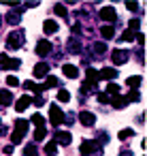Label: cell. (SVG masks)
<instances>
[{"label":"cell","instance_id":"6da1fadb","mask_svg":"<svg viewBox=\"0 0 147 156\" xmlns=\"http://www.w3.org/2000/svg\"><path fill=\"white\" fill-rule=\"evenodd\" d=\"M49 122H51L53 126H58V124H62V122H64V113H62V109H60L56 103H51V105H49Z\"/></svg>","mask_w":147,"mask_h":156},{"label":"cell","instance_id":"7a4b0ae2","mask_svg":"<svg viewBox=\"0 0 147 156\" xmlns=\"http://www.w3.org/2000/svg\"><path fill=\"white\" fill-rule=\"evenodd\" d=\"M22 66V60L17 58H7L5 54H0V69H7V71H17Z\"/></svg>","mask_w":147,"mask_h":156},{"label":"cell","instance_id":"3957f363","mask_svg":"<svg viewBox=\"0 0 147 156\" xmlns=\"http://www.w3.org/2000/svg\"><path fill=\"white\" fill-rule=\"evenodd\" d=\"M24 45V32H13V34H9V39H7V47L9 49H19Z\"/></svg>","mask_w":147,"mask_h":156},{"label":"cell","instance_id":"277c9868","mask_svg":"<svg viewBox=\"0 0 147 156\" xmlns=\"http://www.w3.org/2000/svg\"><path fill=\"white\" fill-rule=\"evenodd\" d=\"M53 141L58 145H68L73 141V133H68V130H56L53 133Z\"/></svg>","mask_w":147,"mask_h":156},{"label":"cell","instance_id":"5b68a950","mask_svg":"<svg viewBox=\"0 0 147 156\" xmlns=\"http://www.w3.org/2000/svg\"><path fill=\"white\" fill-rule=\"evenodd\" d=\"M115 77H117V69H113V66H104L98 71V81H111Z\"/></svg>","mask_w":147,"mask_h":156},{"label":"cell","instance_id":"8992f818","mask_svg":"<svg viewBox=\"0 0 147 156\" xmlns=\"http://www.w3.org/2000/svg\"><path fill=\"white\" fill-rule=\"evenodd\" d=\"M128 58H130V56H128L126 49H115V51L111 54V60H113V64H117V66H119V64H126Z\"/></svg>","mask_w":147,"mask_h":156},{"label":"cell","instance_id":"52a82bcc","mask_svg":"<svg viewBox=\"0 0 147 156\" xmlns=\"http://www.w3.org/2000/svg\"><path fill=\"white\" fill-rule=\"evenodd\" d=\"M100 17L104 20V22H109V26L117 20V13H115V9L113 7H104V9H100Z\"/></svg>","mask_w":147,"mask_h":156},{"label":"cell","instance_id":"ba28073f","mask_svg":"<svg viewBox=\"0 0 147 156\" xmlns=\"http://www.w3.org/2000/svg\"><path fill=\"white\" fill-rule=\"evenodd\" d=\"M79 122H81L83 126H94V124H96V115H94L92 111H87V109H85V111H81V113H79Z\"/></svg>","mask_w":147,"mask_h":156},{"label":"cell","instance_id":"9c48e42d","mask_svg":"<svg viewBox=\"0 0 147 156\" xmlns=\"http://www.w3.org/2000/svg\"><path fill=\"white\" fill-rule=\"evenodd\" d=\"M98 150H100V145H98L96 141H83V143H81V156L94 154V152H98Z\"/></svg>","mask_w":147,"mask_h":156},{"label":"cell","instance_id":"30bf717a","mask_svg":"<svg viewBox=\"0 0 147 156\" xmlns=\"http://www.w3.org/2000/svg\"><path fill=\"white\" fill-rule=\"evenodd\" d=\"M58 30H60V26H58L56 20H45V22H43V32H45V34H56Z\"/></svg>","mask_w":147,"mask_h":156},{"label":"cell","instance_id":"8fae6325","mask_svg":"<svg viewBox=\"0 0 147 156\" xmlns=\"http://www.w3.org/2000/svg\"><path fill=\"white\" fill-rule=\"evenodd\" d=\"M30 105H32V96H28V94H24L22 98H17V101H15V109H17L19 113H22L24 109H28Z\"/></svg>","mask_w":147,"mask_h":156},{"label":"cell","instance_id":"7c38bea8","mask_svg":"<svg viewBox=\"0 0 147 156\" xmlns=\"http://www.w3.org/2000/svg\"><path fill=\"white\" fill-rule=\"evenodd\" d=\"M49 51H51V43H49L47 39H43V41L36 43V54H39V56H47Z\"/></svg>","mask_w":147,"mask_h":156},{"label":"cell","instance_id":"4fadbf2b","mask_svg":"<svg viewBox=\"0 0 147 156\" xmlns=\"http://www.w3.org/2000/svg\"><path fill=\"white\" fill-rule=\"evenodd\" d=\"M62 71H64V75H66L68 79H77V77H79V69H77L75 64H64Z\"/></svg>","mask_w":147,"mask_h":156},{"label":"cell","instance_id":"5bb4252c","mask_svg":"<svg viewBox=\"0 0 147 156\" xmlns=\"http://www.w3.org/2000/svg\"><path fill=\"white\" fill-rule=\"evenodd\" d=\"M34 77H47L49 75V64H45V62H41V64H36L34 66Z\"/></svg>","mask_w":147,"mask_h":156},{"label":"cell","instance_id":"9a60e30c","mask_svg":"<svg viewBox=\"0 0 147 156\" xmlns=\"http://www.w3.org/2000/svg\"><path fill=\"white\" fill-rule=\"evenodd\" d=\"M111 105H113L115 109H124V107L128 105V101H126V96H121V94H115V96H111Z\"/></svg>","mask_w":147,"mask_h":156},{"label":"cell","instance_id":"2e32d148","mask_svg":"<svg viewBox=\"0 0 147 156\" xmlns=\"http://www.w3.org/2000/svg\"><path fill=\"white\" fill-rule=\"evenodd\" d=\"M9 105H13V94L9 90H2L0 92V107H9Z\"/></svg>","mask_w":147,"mask_h":156},{"label":"cell","instance_id":"e0dca14e","mask_svg":"<svg viewBox=\"0 0 147 156\" xmlns=\"http://www.w3.org/2000/svg\"><path fill=\"white\" fill-rule=\"evenodd\" d=\"M100 34H102V39H104V41H111V39L115 37V28H113V26H109V24H104V26L100 28Z\"/></svg>","mask_w":147,"mask_h":156},{"label":"cell","instance_id":"ac0fdd59","mask_svg":"<svg viewBox=\"0 0 147 156\" xmlns=\"http://www.w3.org/2000/svg\"><path fill=\"white\" fill-rule=\"evenodd\" d=\"M9 24H19V20H22V11H11V13H7V17H5Z\"/></svg>","mask_w":147,"mask_h":156},{"label":"cell","instance_id":"d6986e66","mask_svg":"<svg viewBox=\"0 0 147 156\" xmlns=\"http://www.w3.org/2000/svg\"><path fill=\"white\" fill-rule=\"evenodd\" d=\"M132 90H138L141 88V83H143V77H138V75H132V77H128V81H126Z\"/></svg>","mask_w":147,"mask_h":156},{"label":"cell","instance_id":"ffe728a7","mask_svg":"<svg viewBox=\"0 0 147 156\" xmlns=\"http://www.w3.org/2000/svg\"><path fill=\"white\" fill-rule=\"evenodd\" d=\"M87 83H92V86L98 83V71L92 69V66H87Z\"/></svg>","mask_w":147,"mask_h":156},{"label":"cell","instance_id":"44dd1931","mask_svg":"<svg viewBox=\"0 0 147 156\" xmlns=\"http://www.w3.org/2000/svg\"><path fill=\"white\" fill-rule=\"evenodd\" d=\"M104 94H109V96L119 94V86H117L115 81H109V83H107V92H104Z\"/></svg>","mask_w":147,"mask_h":156},{"label":"cell","instance_id":"7402d4cb","mask_svg":"<svg viewBox=\"0 0 147 156\" xmlns=\"http://www.w3.org/2000/svg\"><path fill=\"white\" fill-rule=\"evenodd\" d=\"M68 51L70 54H81V47H79V41L77 39H70L68 41Z\"/></svg>","mask_w":147,"mask_h":156},{"label":"cell","instance_id":"603a6c76","mask_svg":"<svg viewBox=\"0 0 147 156\" xmlns=\"http://www.w3.org/2000/svg\"><path fill=\"white\" fill-rule=\"evenodd\" d=\"M28 126H30V124H28L26 120H22V118H17V120H15V128H17V130H22L24 135L28 133Z\"/></svg>","mask_w":147,"mask_h":156},{"label":"cell","instance_id":"cb8c5ba5","mask_svg":"<svg viewBox=\"0 0 147 156\" xmlns=\"http://www.w3.org/2000/svg\"><path fill=\"white\" fill-rule=\"evenodd\" d=\"M24 156H39L36 143H28V145H26V150H24Z\"/></svg>","mask_w":147,"mask_h":156},{"label":"cell","instance_id":"d4e9b609","mask_svg":"<svg viewBox=\"0 0 147 156\" xmlns=\"http://www.w3.org/2000/svg\"><path fill=\"white\" fill-rule=\"evenodd\" d=\"M60 81H58V77H53V75H47V81L43 83V88L45 90H49V88H53V86H58Z\"/></svg>","mask_w":147,"mask_h":156},{"label":"cell","instance_id":"484cf974","mask_svg":"<svg viewBox=\"0 0 147 156\" xmlns=\"http://www.w3.org/2000/svg\"><path fill=\"white\" fill-rule=\"evenodd\" d=\"M126 101H128V103H138V101H141V92H138V90H132V92L126 96Z\"/></svg>","mask_w":147,"mask_h":156},{"label":"cell","instance_id":"4316f807","mask_svg":"<svg viewBox=\"0 0 147 156\" xmlns=\"http://www.w3.org/2000/svg\"><path fill=\"white\" fill-rule=\"evenodd\" d=\"M32 124H36V128H43V126H45V118H43L41 113H34V115H32Z\"/></svg>","mask_w":147,"mask_h":156},{"label":"cell","instance_id":"83f0119b","mask_svg":"<svg viewBox=\"0 0 147 156\" xmlns=\"http://www.w3.org/2000/svg\"><path fill=\"white\" fill-rule=\"evenodd\" d=\"M53 13H56L58 17H66V15H68V13H66V7H64V5H56V7H53Z\"/></svg>","mask_w":147,"mask_h":156},{"label":"cell","instance_id":"f1b7e54d","mask_svg":"<svg viewBox=\"0 0 147 156\" xmlns=\"http://www.w3.org/2000/svg\"><path fill=\"white\" fill-rule=\"evenodd\" d=\"M24 137H26V135H24L22 130H17V128H15V130H13V135H11V141H13V143H22V139H24Z\"/></svg>","mask_w":147,"mask_h":156},{"label":"cell","instance_id":"f546056e","mask_svg":"<svg viewBox=\"0 0 147 156\" xmlns=\"http://www.w3.org/2000/svg\"><path fill=\"white\" fill-rule=\"evenodd\" d=\"M45 137H47V130H45V126H43V128H36V130H34V141H43Z\"/></svg>","mask_w":147,"mask_h":156},{"label":"cell","instance_id":"4dcf8cb0","mask_svg":"<svg viewBox=\"0 0 147 156\" xmlns=\"http://www.w3.org/2000/svg\"><path fill=\"white\" fill-rule=\"evenodd\" d=\"M119 41H121V43H124V41H126V43L134 41V32H130V30H124V34L119 37Z\"/></svg>","mask_w":147,"mask_h":156},{"label":"cell","instance_id":"1f68e13d","mask_svg":"<svg viewBox=\"0 0 147 156\" xmlns=\"http://www.w3.org/2000/svg\"><path fill=\"white\" fill-rule=\"evenodd\" d=\"M58 101H60V103H68V101H70L68 90H60V92H58Z\"/></svg>","mask_w":147,"mask_h":156},{"label":"cell","instance_id":"d6a6232c","mask_svg":"<svg viewBox=\"0 0 147 156\" xmlns=\"http://www.w3.org/2000/svg\"><path fill=\"white\" fill-rule=\"evenodd\" d=\"M132 135H134V130H132V128H124V130H121V133H119L117 137H119V139L124 141V139H130Z\"/></svg>","mask_w":147,"mask_h":156},{"label":"cell","instance_id":"836d02e7","mask_svg":"<svg viewBox=\"0 0 147 156\" xmlns=\"http://www.w3.org/2000/svg\"><path fill=\"white\" fill-rule=\"evenodd\" d=\"M56 150H58V143H56V141L51 139V141H49V143L45 145V152H47V154H56Z\"/></svg>","mask_w":147,"mask_h":156},{"label":"cell","instance_id":"e575fe53","mask_svg":"<svg viewBox=\"0 0 147 156\" xmlns=\"http://www.w3.org/2000/svg\"><path fill=\"white\" fill-rule=\"evenodd\" d=\"M104 49H107V47H104V43H94V54H96V56H102V54H104Z\"/></svg>","mask_w":147,"mask_h":156},{"label":"cell","instance_id":"d590c367","mask_svg":"<svg viewBox=\"0 0 147 156\" xmlns=\"http://www.w3.org/2000/svg\"><path fill=\"white\" fill-rule=\"evenodd\" d=\"M47 101H45V96H41V94H36L34 98H32V105H36V107H43Z\"/></svg>","mask_w":147,"mask_h":156},{"label":"cell","instance_id":"8d00e7d4","mask_svg":"<svg viewBox=\"0 0 147 156\" xmlns=\"http://www.w3.org/2000/svg\"><path fill=\"white\" fill-rule=\"evenodd\" d=\"M98 103H100V105H107V103H111V96L104 94V92H100V94H98Z\"/></svg>","mask_w":147,"mask_h":156},{"label":"cell","instance_id":"74e56055","mask_svg":"<svg viewBox=\"0 0 147 156\" xmlns=\"http://www.w3.org/2000/svg\"><path fill=\"white\" fill-rule=\"evenodd\" d=\"M138 28H141V20H136V17L130 20V32H134V30H138Z\"/></svg>","mask_w":147,"mask_h":156},{"label":"cell","instance_id":"f35d334b","mask_svg":"<svg viewBox=\"0 0 147 156\" xmlns=\"http://www.w3.org/2000/svg\"><path fill=\"white\" fill-rule=\"evenodd\" d=\"M7 83H9L11 88H15V86H19V79H17L15 75H9V77H7Z\"/></svg>","mask_w":147,"mask_h":156},{"label":"cell","instance_id":"ab89813d","mask_svg":"<svg viewBox=\"0 0 147 156\" xmlns=\"http://www.w3.org/2000/svg\"><path fill=\"white\" fill-rule=\"evenodd\" d=\"M134 41H136V43H138V45L143 47V45H145V34H143V32H138V34H134Z\"/></svg>","mask_w":147,"mask_h":156},{"label":"cell","instance_id":"60d3db41","mask_svg":"<svg viewBox=\"0 0 147 156\" xmlns=\"http://www.w3.org/2000/svg\"><path fill=\"white\" fill-rule=\"evenodd\" d=\"M126 7H128V11H138V5L136 2H126Z\"/></svg>","mask_w":147,"mask_h":156},{"label":"cell","instance_id":"b9f144b4","mask_svg":"<svg viewBox=\"0 0 147 156\" xmlns=\"http://www.w3.org/2000/svg\"><path fill=\"white\" fill-rule=\"evenodd\" d=\"M24 88H26V90H32V88H34V81H24Z\"/></svg>","mask_w":147,"mask_h":156},{"label":"cell","instance_id":"7bdbcfd3","mask_svg":"<svg viewBox=\"0 0 147 156\" xmlns=\"http://www.w3.org/2000/svg\"><path fill=\"white\" fill-rule=\"evenodd\" d=\"M75 122V118H70V115H64V122L62 124H73Z\"/></svg>","mask_w":147,"mask_h":156},{"label":"cell","instance_id":"ee69618b","mask_svg":"<svg viewBox=\"0 0 147 156\" xmlns=\"http://www.w3.org/2000/svg\"><path fill=\"white\" fill-rule=\"evenodd\" d=\"M5 154H13V145H7L5 147Z\"/></svg>","mask_w":147,"mask_h":156},{"label":"cell","instance_id":"f6af8a7d","mask_svg":"<svg viewBox=\"0 0 147 156\" xmlns=\"http://www.w3.org/2000/svg\"><path fill=\"white\" fill-rule=\"evenodd\" d=\"M7 133H9V128H7V126H0V135H7Z\"/></svg>","mask_w":147,"mask_h":156},{"label":"cell","instance_id":"bcb514c9","mask_svg":"<svg viewBox=\"0 0 147 156\" xmlns=\"http://www.w3.org/2000/svg\"><path fill=\"white\" fill-rule=\"evenodd\" d=\"M119 156H132V154H130V150H126V152H121Z\"/></svg>","mask_w":147,"mask_h":156},{"label":"cell","instance_id":"7dc6e473","mask_svg":"<svg viewBox=\"0 0 147 156\" xmlns=\"http://www.w3.org/2000/svg\"><path fill=\"white\" fill-rule=\"evenodd\" d=\"M0 24H2V15H0Z\"/></svg>","mask_w":147,"mask_h":156},{"label":"cell","instance_id":"c3c4849f","mask_svg":"<svg viewBox=\"0 0 147 156\" xmlns=\"http://www.w3.org/2000/svg\"><path fill=\"white\" fill-rule=\"evenodd\" d=\"M47 156H56V154H47Z\"/></svg>","mask_w":147,"mask_h":156}]
</instances>
